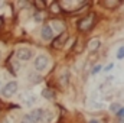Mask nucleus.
Segmentation results:
<instances>
[{
  "label": "nucleus",
  "instance_id": "obj_1",
  "mask_svg": "<svg viewBox=\"0 0 124 123\" xmlns=\"http://www.w3.org/2000/svg\"><path fill=\"white\" fill-rule=\"evenodd\" d=\"M16 91H17V83H16V81H9V83H7L6 86H3L1 90H0V93H1L3 97H12Z\"/></svg>",
  "mask_w": 124,
  "mask_h": 123
},
{
  "label": "nucleus",
  "instance_id": "obj_2",
  "mask_svg": "<svg viewBox=\"0 0 124 123\" xmlns=\"http://www.w3.org/2000/svg\"><path fill=\"white\" fill-rule=\"evenodd\" d=\"M94 19H95V15H94V13L88 15L87 18H84V19L78 23V29H79V31H88V29L93 26Z\"/></svg>",
  "mask_w": 124,
  "mask_h": 123
},
{
  "label": "nucleus",
  "instance_id": "obj_3",
  "mask_svg": "<svg viewBox=\"0 0 124 123\" xmlns=\"http://www.w3.org/2000/svg\"><path fill=\"white\" fill-rule=\"evenodd\" d=\"M48 65H49V58H48L46 55H39V57L35 60V68H36L38 71L46 70Z\"/></svg>",
  "mask_w": 124,
  "mask_h": 123
},
{
  "label": "nucleus",
  "instance_id": "obj_4",
  "mask_svg": "<svg viewBox=\"0 0 124 123\" xmlns=\"http://www.w3.org/2000/svg\"><path fill=\"white\" fill-rule=\"evenodd\" d=\"M16 57L19 61H29L32 58V49L29 48H19L16 51Z\"/></svg>",
  "mask_w": 124,
  "mask_h": 123
},
{
  "label": "nucleus",
  "instance_id": "obj_5",
  "mask_svg": "<svg viewBox=\"0 0 124 123\" xmlns=\"http://www.w3.org/2000/svg\"><path fill=\"white\" fill-rule=\"evenodd\" d=\"M43 113H45V110L35 109V110H32L29 113V117H31V120L33 123H39V122H42V119H43Z\"/></svg>",
  "mask_w": 124,
  "mask_h": 123
},
{
  "label": "nucleus",
  "instance_id": "obj_6",
  "mask_svg": "<svg viewBox=\"0 0 124 123\" xmlns=\"http://www.w3.org/2000/svg\"><path fill=\"white\" fill-rule=\"evenodd\" d=\"M66 41H68V33H66V32H62L61 35H58L56 39L52 42V46H54V48H62Z\"/></svg>",
  "mask_w": 124,
  "mask_h": 123
},
{
  "label": "nucleus",
  "instance_id": "obj_7",
  "mask_svg": "<svg viewBox=\"0 0 124 123\" xmlns=\"http://www.w3.org/2000/svg\"><path fill=\"white\" fill-rule=\"evenodd\" d=\"M40 33H42V39L43 41H51L54 38V31H52V28L49 25H43Z\"/></svg>",
  "mask_w": 124,
  "mask_h": 123
},
{
  "label": "nucleus",
  "instance_id": "obj_8",
  "mask_svg": "<svg viewBox=\"0 0 124 123\" xmlns=\"http://www.w3.org/2000/svg\"><path fill=\"white\" fill-rule=\"evenodd\" d=\"M22 101H23L26 106H31V104H33V103L36 101V97L32 96V94H25V96H22Z\"/></svg>",
  "mask_w": 124,
  "mask_h": 123
},
{
  "label": "nucleus",
  "instance_id": "obj_9",
  "mask_svg": "<svg viewBox=\"0 0 124 123\" xmlns=\"http://www.w3.org/2000/svg\"><path fill=\"white\" fill-rule=\"evenodd\" d=\"M100 45H101L100 39H91V41L88 42V49L94 52V51H97V49L100 48Z\"/></svg>",
  "mask_w": 124,
  "mask_h": 123
},
{
  "label": "nucleus",
  "instance_id": "obj_10",
  "mask_svg": "<svg viewBox=\"0 0 124 123\" xmlns=\"http://www.w3.org/2000/svg\"><path fill=\"white\" fill-rule=\"evenodd\" d=\"M42 96L45 98H48V100H54L55 98V93H54V90H51V88H43L42 90Z\"/></svg>",
  "mask_w": 124,
  "mask_h": 123
},
{
  "label": "nucleus",
  "instance_id": "obj_11",
  "mask_svg": "<svg viewBox=\"0 0 124 123\" xmlns=\"http://www.w3.org/2000/svg\"><path fill=\"white\" fill-rule=\"evenodd\" d=\"M101 4L105 6V7H116V6H118L120 3H118V1H114V3H113V1H104V3H101Z\"/></svg>",
  "mask_w": 124,
  "mask_h": 123
},
{
  "label": "nucleus",
  "instance_id": "obj_12",
  "mask_svg": "<svg viewBox=\"0 0 124 123\" xmlns=\"http://www.w3.org/2000/svg\"><path fill=\"white\" fill-rule=\"evenodd\" d=\"M51 9H52V12H54V13H59V12H61V7H59V3H52V6H51Z\"/></svg>",
  "mask_w": 124,
  "mask_h": 123
},
{
  "label": "nucleus",
  "instance_id": "obj_13",
  "mask_svg": "<svg viewBox=\"0 0 124 123\" xmlns=\"http://www.w3.org/2000/svg\"><path fill=\"white\" fill-rule=\"evenodd\" d=\"M117 58H118V60H124V46H121V48L118 49V52H117Z\"/></svg>",
  "mask_w": 124,
  "mask_h": 123
},
{
  "label": "nucleus",
  "instance_id": "obj_14",
  "mask_svg": "<svg viewBox=\"0 0 124 123\" xmlns=\"http://www.w3.org/2000/svg\"><path fill=\"white\" fill-rule=\"evenodd\" d=\"M110 110H111V112H118V110H120V106H118V103H113V104L110 106Z\"/></svg>",
  "mask_w": 124,
  "mask_h": 123
},
{
  "label": "nucleus",
  "instance_id": "obj_15",
  "mask_svg": "<svg viewBox=\"0 0 124 123\" xmlns=\"http://www.w3.org/2000/svg\"><path fill=\"white\" fill-rule=\"evenodd\" d=\"M20 123H33V122L31 120L29 114H26V116H23V117H22V120H20Z\"/></svg>",
  "mask_w": 124,
  "mask_h": 123
},
{
  "label": "nucleus",
  "instance_id": "obj_16",
  "mask_svg": "<svg viewBox=\"0 0 124 123\" xmlns=\"http://www.w3.org/2000/svg\"><path fill=\"white\" fill-rule=\"evenodd\" d=\"M117 116H118L120 119H124V107H123V109H120V110L117 112Z\"/></svg>",
  "mask_w": 124,
  "mask_h": 123
},
{
  "label": "nucleus",
  "instance_id": "obj_17",
  "mask_svg": "<svg viewBox=\"0 0 124 123\" xmlns=\"http://www.w3.org/2000/svg\"><path fill=\"white\" fill-rule=\"evenodd\" d=\"M100 70H101V65H97V67L94 68L93 71H91V74H93V75H95L97 72H100Z\"/></svg>",
  "mask_w": 124,
  "mask_h": 123
},
{
  "label": "nucleus",
  "instance_id": "obj_18",
  "mask_svg": "<svg viewBox=\"0 0 124 123\" xmlns=\"http://www.w3.org/2000/svg\"><path fill=\"white\" fill-rule=\"evenodd\" d=\"M35 6L39 7V9H42V7H45V3H42V1H35Z\"/></svg>",
  "mask_w": 124,
  "mask_h": 123
},
{
  "label": "nucleus",
  "instance_id": "obj_19",
  "mask_svg": "<svg viewBox=\"0 0 124 123\" xmlns=\"http://www.w3.org/2000/svg\"><path fill=\"white\" fill-rule=\"evenodd\" d=\"M111 68H113V64H110V65H108V67H107V68H105V71H110V70H111Z\"/></svg>",
  "mask_w": 124,
  "mask_h": 123
},
{
  "label": "nucleus",
  "instance_id": "obj_20",
  "mask_svg": "<svg viewBox=\"0 0 124 123\" xmlns=\"http://www.w3.org/2000/svg\"><path fill=\"white\" fill-rule=\"evenodd\" d=\"M88 123H100V122H98V120H95V119H91Z\"/></svg>",
  "mask_w": 124,
  "mask_h": 123
},
{
  "label": "nucleus",
  "instance_id": "obj_21",
  "mask_svg": "<svg viewBox=\"0 0 124 123\" xmlns=\"http://www.w3.org/2000/svg\"><path fill=\"white\" fill-rule=\"evenodd\" d=\"M1 22H3V19H1V18H0V26H1Z\"/></svg>",
  "mask_w": 124,
  "mask_h": 123
},
{
  "label": "nucleus",
  "instance_id": "obj_22",
  "mask_svg": "<svg viewBox=\"0 0 124 123\" xmlns=\"http://www.w3.org/2000/svg\"><path fill=\"white\" fill-rule=\"evenodd\" d=\"M0 87H1V83H0Z\"/></svg>",
  "mask_w": 124,
  "mask_h": 123
}]
</instances>
